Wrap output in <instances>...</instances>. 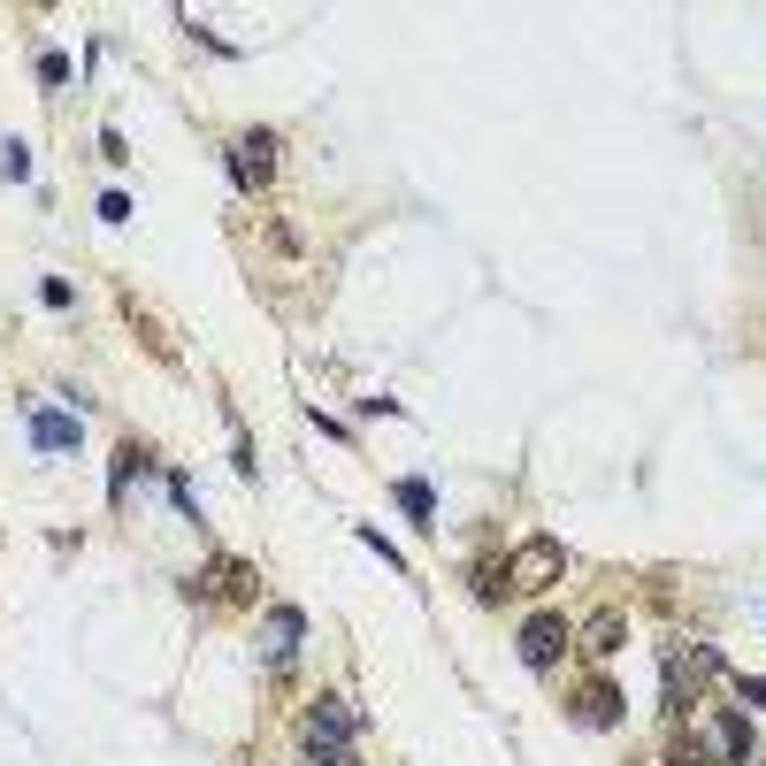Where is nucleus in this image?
<instances>
[{
  "label": "nucleus",
  "instance_id": "nucleus-1",
  "mask_svg": "<svg viewBox=\"0 0 766 766\" xmlns=\"http://www.w3.org/2000/svg\"><path fill=\"white\" fill-rule=\"evenodd\" d=\"M353 736H360V713H353V698H314L300 721V744L314 766H360L353 752Z\"/></svg>",
  "mask_w": 766,
  "mask_h": 766
},
{
  "label": "nucleus",
  "instance_id": "nucleus-2",
  "mask_svg": "<svg viewBox=\"0 0 766 766\" xmlns=\"http://www.w3.org/2000/svg\"><path fill=\"white\" fill-rule=\"evenodd\" d=\"M713 675H721L713 644H690V651L675 644V651H667V713H690V705H698V690H705Z\"/></svg>",
  "mask_w": 766,
  "mask_h": 766
},
{
  "label": "nucleus",
  "instance_id": "nucleus-3",
  "mask_svg": "<svg viewBox=\"0 0 766 766\" xmlns=\"http://www.w3.org/2000/svg\"><path fill=\"white\" fill-rule=\"evenodd\" d=\"M560 575H568V552H560L552 537H529V544L506 552V583H514V591H552Z\"/></svg>",
  "mask_w": 766,
  "mask_h": 766
},
{
  "label": "nucleus",
  "instance_id": "nucleus-4",
  "mask_svg": "<svg viewBox=\"0 0 766 766\" xmlns=\"http://www.w3.org/2000/svg\"><path fill=\"white\" fill-rule=\"evenodd\" d=\"M300 636H306L300 606H269V621H261V667H292L300 659Z\"/></svg>",
  "mask_w": 766,
  "mask_h": 766
},
{
  "label": "nucleus",
  "instance_id": "nucleus-5",
  "mask_svg": "<svg viewBox=\"0 0 766 766\" xmlns=\"http://www.w3.org/2000/svg\"><path fill=\"white\" fill-rule=\"evenodd\" d=\"M230 169H238L246 192H261V184L277 176V131H246V139L230 147Z\"/></svg>",
  "mask_w": 766,
  "mask_h": 766
},
{
  "label": "nucleus",
  "instance_id": "nucleus-6",
  "mask_svg": "<svg viewBox=\"0 0 766 766\" xmlns=\"http://www.w3.org/2000/svg\"><path fill=\"white\" fill-rule=\"evenodd\" d=\"M77 438H85V422H77L69 407H39V414H31V445H39V453H77Z\"/></svg>",
  "mask_w": 766,
  "mask_h": 766
},
{
  "label": "nucleus",
  "instance_id": "nucleus-7",
  "mask_svg": "<svg viewBox=\"0 0 766 766\" xmlns=\"http://www.w3.org/2000/svg\"><path fill=\"white\" fill-rule=\"evenodd\" d=\"M253 583H261V575H253L246 560H215L207 575H192V598H253Z\"/></svg>",
  "mask_w": 766,
  "mask_h": 766
},
{
  "label": "nucleus",
  "instance_id": "nucleus-8",
  "mask_svg": "<svg viewBox=\"0 0 766 766\" xmlns=\"http://www.w3.org/2000/svg\"><path fill=\"white\" fill-rule=\"evenodd\" d=\"M568 644H575V636H568V621H560V613H537V621L521 628V659H529V667H552Z\"/></svg>",
  "mask_w": 766,
  "mask_h": 766
},
{
  "label": "nucleus",
  "instance_id": "nucleus-9",
  "mask_svg": "<svg viewBox=\"0 0 766 766\" xmlns=\"http://www.w3.org/2000/svg\"><path fill=\"white\" fill-rule=\"evenodd\" d=\"M621 705H628V698H621L613 682H583V690H575V721H583V729H613Z\"/></svg>",
  "mask_w": 766,
  "mask_h": 766
},
{
  "label": "nucleus",
  "instance_id": "nucleus-10",
  "mask_svg": "<svg viewBox=\"0 0 766 766\" xmlns=\"http://www.w3.org/2000/svg\"><path fill=\"white\" fill-rule=\"evenodd\" d=\"M721 752H729L736 766L759 759V744H752V721H744V713H721Z\"/></svg>",
  "mask_w": 766,
  "mask_h": 766
},
{
  "label": "nucleus",
  "instance_id": "nucleus-11",
  "mask_svg": "<svg viewBox=\"0 0 766 766\" xmlns=\"http://www.w3.org/2000/svg\"><path fill=\"white\" fill-rule=\"evenodd\" d=\"M399 506H407V514H414L422 529H438V490H430L422 475H407V483H399Z\"/></svg>",
  "mask_w": 766,
  "mask_h": 766
},
{
  "label": "nucleus",
  "instance_id": "nucleus-12",
  "mask_svg": "<svg viewBox=\"0 0 766 766\" xmlns=\"http://www.w3.org/2000/svg\"><path fill=\"white\" fill-rule=\"evenodd\" d=\"M583 636H591V651H598V659H606V651H621V644H628V621H621V613H598V621H591V628H583Z\"/></svg>",
  "mask_w": 766,
  "mask_h": 766
},
{
  "label": "nucleus",
  "instance_id": "nucleus-13",
  "mask_svg": "<svg viewBox=\"0 0 766 766\" xmlns=\"http://www.w3.org/2000/svg\"><path fill=\"white\" fill-rule=\"evenodd\" d=\"M667 766H713V744H705V736H675V744H667Z\"/></svg>",
  "mask_w": 766,
  "mask_h": 766
},
{
  "label": "nucleus",
  "instance_id": "nucleus-14",
  "mask_svg": "<svg viewBox=\"0 0 766 766\" xmlns=\"http://www.w3.org/2000/svg\"><path fill=\"white\" fill-rule=\"evenodd\" d=\"M0 176H8V184H23V176H31V147H23V139H8V147H0Z\"/></svg>",
  "mask_w": 766,
  "mask_h": 766
},
{
  "label": "nucleus",
  "instance_id": "nucleus-15",
  "mask_svg": "<svg viewBox=\"0 0 766 766\" xmlns=\"http://www.w3.org/2000/svg\"><path fill=\"white\" fill-rule=\"evenodd\" d=\"M744 705H766V682H752V675H744Z\"/></svg>",
  "mask_w": 766,
  "mask_h": 766
},
{
  "label": "nucleus",
  "instance_id": "nucleus-16",
  "mask_svg": "<svg viewBox=\"0 0 766 766\" xmlns=\"http://www.w3.org/2000/svg\"><path fill=\"white\" fill-rule=\"evenodd\" d=\"M752 766H759V759H752Z\"/></svg>",
  "mask_w": 766,
  "mask_h": 766
}]
</instances>
